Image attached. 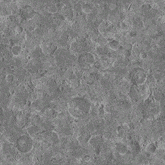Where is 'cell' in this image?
<instances>
[{
  "mask_svg": "<svg viewBox=\"0 0 165 165\" xmlns=\"http://www.w3.org/2000/svg\"><path fill=\"white\" fill-rule=\"evenodd\" d=\"M90 104L88 101L81 97H76L69 104V112L75 117H80L89 112Z\"/></svg>",
  "mask_w": 165,
  "mask_h": 165,
  "instance_id": "obj_1",
  "label": "cell"
},
{
  "mask_svg": "<svg viewBox=\"0 0 165 165\" xmlns=\"http://www.w3.org/2000/svg\"><path fill=\"white\" fill-rule=\"evenodd\" d=\"M33 141L28 135H22L17 139L15 148L22 153H27L32 148Z\"/></svg>",
  "mask_w": 165,
  "mask_h": 165,
  "instance_id": "obj_2",
  "label": "cell"
},
{
  "mask_svg": "<svg viewBox=\"0 0 165 165\" xmlns=\"http://www.w3.org/2000/svg\"><path fill=\"white\" fill-rule=\"evenodd\" d=\"M131 81L137 85H143L146 81V74L143 69L136 68L131 72Z\"/></svg>",
  "mask_w": 165,
  "mask_h": 165,
  "instance_id": "obj_3",
  "label": "cell"
},
{
  "mask_svg": "<svg viewBox=\"0 0 165 165\" xmlns=\"http://www.w3.org/2000/svg\"><path fill=\"white\" fill-rule=\"evenodd\" d=\"M94 56L90 53H86L81 55L79 58V63L80 65L83 67H89L94 63Z\"/></svg>",
  "mask_w": 165,
  "mask_h": 165,
  "instance_id": "obj_4",
  "label": "cell"
},
{
  "mask_svg": "<svg viewBox=\"0 0 165 165\" xmlns=\"http://www.w3.org/2000/svg\"><path fill=\"white\" fill-rule=\"evenodd\" d=\"M23 16L25 17V19H30L34 16V11L32 7L30 6H26L22 10Z\"/></svg>",
  "mask_w": 165,
  "mask_h": 165,
  "instance_id": "obj_5",
  "label": "cell"
},
{
  "mask_svg": "<svg viewBox=\"0 0 165 165\" xmlns=\"http://www.w3.org/2000/svg\"><path fill=\"white\" fill-rule=\"evenodd\" d=\"M116 149H117V150L119 152L120 154H125L126 152V147L123 144H121V143L117 144Z\"/></svg>",
  "mask_w": 165,
  "mask_h": 165,
  "instance_id": "obj_6",
  "label": "cell"
},
{
  "mask_svg": "<svg viewBox=\"0 0 165 165\" xmlns=\"http://www.w3.org/2000/svg\"><path fill=\"white\" fill-rule=\"evenodd\" d=\"M82 10L86 14H89L92 11V7L89 4H85L82 5Z\"/></svg>",
  "mask_w": 165,
  "mask_h": 165,
  "instance_id": "obj_7",
  "label": "cell"
},
{
  "mask_svg": "<svg viewBox=\"0 0 165 165\" xmlns=\"http://www.w3.org/2000/svg\"><path fill=\"white\" fill-rule=\"evenodd\" d=\"M21 52V47L19 45H15L13 46L12 49V52L14 56H17Z\"/></svg>",
  "mask_w": 165,
  "mask_h": 165,
  "instance_id": "obj_8",
  "label": "cell"
},
{
  "mask_svg": "<svg viewBox=\"0 0 165 165\" xmlns=\"http://www.w3.org/2000/svg\"><path fill=\"white\" fill-rule=\"evenodd\" d=\"M119 43L117 41H112L109 43V46L110 47L113 49V50H117L119 47Z\"/></svg>",
  "mask_w": 165,
  "mask_h": 165,
  "instance_id": "obj_9",
  "label": "cell"
},
{
  "mask_svg": "<svg viewBox=\"0 0 165 165\" xmlns=\"http://www.w3.org/2000/svg\"><path fill=\"white\" fill-rule=\"evenodd\" d=\"M47 10L48 11L50 12H56V7L54 5L52 4H50V5H48V7H47Z\"/></svg>",
  "mask_w": 165,
  "mask_h": 165,
  "instance_id": "obj_10",
  "label": "cell"
}]
</instances>
